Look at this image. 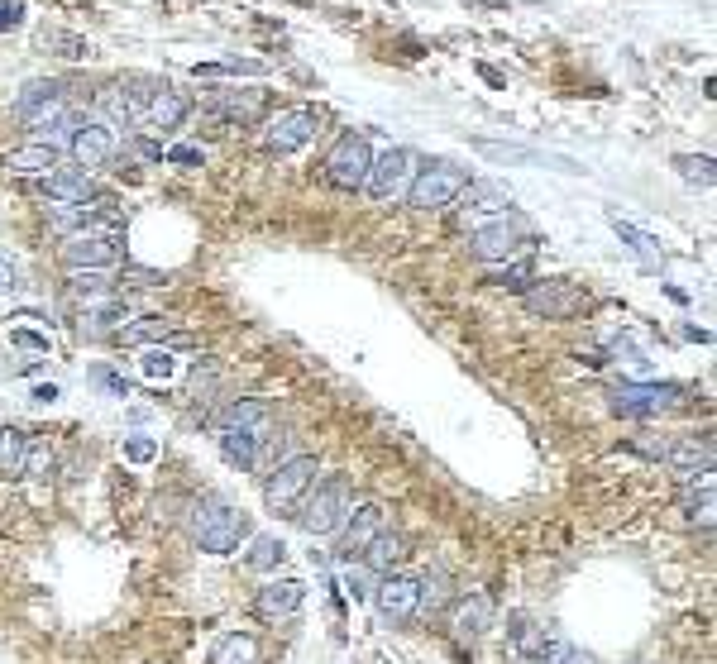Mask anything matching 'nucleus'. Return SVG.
Segmentation results:
<instances>
[{"label":"nucleus","instance_id":"1","mask_svg":"<svg viewBox=\"0 0 717 664\" xmlns=\"http://www.w3.org/2000/svg\"><path fill=\"white\" fill-rule=\"evenodd\" d=\"M349 507H354V497H349V478L345 473H330L321 483H311L306 488V502L302 512H297V526H302L306 536H330V531H340L345 526Z\"/></svg>","mask_w":717,"mask_h":664},{"label":"nucleus","instance_id":"2","mask_svg":"<svg viewBox=\"0 0 717 664\" xmlns=\"http://www.w3.org/2000/svg\"><path fill=\"white\" fill-rule=\"evenodd\" d=\"M244 536H249V521H244V512H235L230 502H216V497L196 502L192 540L206 550V555H235Z\"/></svg>","mask_w":717,"mask_h":664},{"label":"nucleus","instance_id":"3","mask_svg":"<svg viewBox=\"0 0 717 664\" xmlns=\"http://www.w3.org/2000/svg\"><path fill=\"white\" fill-rule=\"evenodd\" d=\"M464 182H469V172L459 168V163H445V158H440V163L416 168L412 187H407V201H412V211H440V206L459 201Z\"/></svg>","mask_w":717,"mask_h":664},{"label":"nucleus","instance_id":"4","mask_svg":"<svg viewBox=\"0 0 717 664\" xmlns=\"http://www.w3.org/2000/svg\"><path fill=\"white\" fill-rule=\"evenodd\" d=\"M311 483H316V454H292V459H283L278 469L263 478V502L273 512H292Z\"/></svg>","mask_w":717,"mask_h":664},{"label":"nucleus","instance_id":"5","mask_svg":"<svg viewBox=\"0 0 717 664\" xmlns=\"http://www.w3.org/2000/svg\"><path fill=\"white\" fill-rule=\"evenodd\" d=\"M321 168H326V182L335 187V192H359L364 177H369V168H373L369 139H364V134H340Z\"/></svg>","mask_w":717,"mask_h":664},{"label":"nucleus","instance_id":"6","mask_svg":"<svg viewBox=\"0 0 717 664\" xmlns=\"http://www.w3.org/2000/svg\"><path fill=\"white\" fill-rule=\"evenodd\" d=\"M316 129H321V110H311V106L278 110V115L263 125V149L268 153H297L316 139Z\"/></svg>","mask_w":717,"mask_h":664},{"label":"nucleus","instance_id":"7","mask_svg":"<svg viewBox=\"0 0 717 664\" xmlns=\"http://www.w3.org/2000/svg\"><path fill=\"white\" fill-rule=\"evenodd\" d=\"M67 115V86L63 82H29L15 101V120L29 129H53Z\"/></svg>","mask_w":717,"mask_h":664},{"label":"nucleus","instance_id":"8","mask_svg":"<svg viewBox=\"0 0 717 664\" xmlns=\"http://www.w3.org/2000/svg\"><path fill=\"white\" fill-rule=\"evenodd\" d=\"M416 177V153L412 149H388L383 158H373L369 177H364V192L373 201H392V196H402L412 187Z\"/></svg>","mask_w":717,"mask_h":664},{"label":"nucleus","instance_id":"9","mask_svg":"<svg viewBox=\"0 0 717 664\" xmlns=\"http://www.w3.org/2000/svg\"><path fill=\"white\" fill-rule=\"evenodd\" d=\"M522 244H526V220H522V215L502 211L493 225H483V230H478L469 249H474L483 263H507V258H517V249H522Z\"/></svg>","mask_w":717,"mask_h":664},{"label":"nucleus","instance_id":"10","mask_svg":"<svg viewBox=\"0 0 717 664\" xmlns=\"http://www.w3.org/2000/svg\"><path fill=\"white\" fill-rule=\"evenodd\" d=\"M67 149H72V163H77L82 172L106 168L110 153H115V134H110L106 120L82 115V120H77V129H72V139H67Z\"/></svg>","mask_w":717,"mask_h":664},{"label":"nucleus","instance_id":"11","mask_svg":"<svg viewBox=\"0 0 717 664\" xmlns=\"http://www.w3.org/2000/svg\"><path fill=\"white\" fill-rule=\"evenodd\" d=\"M373 602H378V617H383V622L402 626L421 612V583H416L412 574H388V579L378 583Z\"/></svg>","mask_w":717,"mask_h":664},{"label":"nucleus","instance_id":"12","mask_svg":"<svg viewBox=\"0 0 717 664\" xmlns=\"http://www.w3.org/2000/svg\"><path fill=\"white\" fill-rule=\"evenodd\" d=\"M679 402V387L670 383H622L612 392V411L622 416H660Z\"/></svg>","mask_w":717,"mask_h":664},{"label":"nucleus","instance_id":"13","mask_svg":"<svg viewBox=\"0 0 717 664\" xmlns=\"http://www.w3.org/2000/svg\"><path fill=\"white\" fill-rule=\"evenodd\" d=\"M63 258L67 268H110L120 263V235H96V230L63 235Z\"/></svg>","mask_w":717,"mask_h":664},{"label":"nucleus","instance_id":"14","mask_svg":"<svg viewBox=\"0 0 717 664\" xmlns=\"http://www.w3.org/2000/svg\"><path fill=\"white\" fill-rule=\"evenodd\" d=\"M388 531V516L378 502H364V507H349L345 516V536H340V559H359L373 540Z\"/></svg>","mask_w":717,"mask_h":664},{"label":"nucleus","instance_id":"15","mask_svg":"<svg viewBox=\"0 0 717 664\" xmlns=\"http://www.w3.org/2000/svg\"><path fill=\"white\" fill-rule=\"evenodd\" d=\"M579 306H584V292L565 278L541 282V287L526 292V311H531V316H545V321H569Z\"/></svg>","mask_w":717,"mask_h":664},{"label":"nucleus","instance_id":"16","mask_svg":"<svg viewBox=\"0 0 717 664\" xmlns=\"http://www.w3.org/2000/svg\"><path fill=\"white\" fill-rule=\"evenodd\" d=\"M44 192L53 196V201H63V206H96V201H106L101 196V187L91 182V172H48L44 177Z\"/></svg>","mask_w":717,"mask_h":664},{"label":"nucleus","instance_id":"17","mask_svg":"<svg viewBox=\"0 0 717 664\" xmlns=\"http://www.w3.org/2000/svg\"><path fill=\"white\" fill-rule=\"evenodd\" d=\"M493 626V598L488 593H464V598H455V607H450V631H455L459 641L469 636H483Z\"/></svg>","mask_w":717,"mask_h":664},{"label":"nucleus","instance_id":"18","mask_svg":"<svg viewBox=\"0 0 717 664\" xmlns=\"http://www.w3.org/2000/svg\"><path fill=\"white\" fill-rule=\"evenodd\" d=\"M306 602V583L302 579H273L268 588H259V617H292V612H302Z\"/></svg>","mask_w":717,"mask_h":664},{"label":"nucleus","instance_id":"19","mask_svg":"<svg viewBox=\"0 0 717 664\" xmlns=\"http://www.w3.org/2000/svg\"><path fill=\"white\" fill-rule=\"evenodd\" d=\"M220 426H225V430H249V435H259V440H268V426H273V411H268V402H259V397H244V402H230V407H225V416H220Z\"/></svg>","mask_w":717,"mask_h":664},{"label":"nucleus","instance_id":"20","mask_svg":"<svg viewBox=\"0 0 717 664\" xmlns=\"http://www.w3.org/2000/svg\"><path fill=\"white\" fill-rule=\"evenodd\" d=\"M268 106V91H220L216 96V115L230 125H254Z\"/></svg>","mask_w":717,"mask_h":664},{"label":"nucleus","instance_id":"21","mask_svg":"<svg viewBox=\"0 0 717 664\" xmlns=\"http://www.w3.org/2000/svg\"><path fill=\"white\" fill-rule=\"evenodd\" d=\"M187 110H192V106H187V96H182V91H173V86L158 82L149 110H144V125H153V129H177L182 120H187Z\"/></svg>","mask_w":717,"mask_h":664},{"label":"nucleus","instance_id":"22","mask_svg":"<svg viewBox=\"0 0 717 664\" xmlns=\"http://www.w3.org/2000/svg\"><path fill=\"white\" fill-rule=\"evenodd\" d=\"M53 163H58L53 144H24V149H10L5 158H0V168L15 172V177H34V172H48Z\"/></svg>","mask_w":717,"mask_h":664},{"label":"nucleus","instance_id":"23","mask_svg":"<svg viewBox=\"0 0 717 664\" xmlns=\"http://www.w3.org/2000/svg\"><path fill=\"white\" fill-rule=\"evenodd\" d=\"M459 201H464V211H507L512 206V192L502 187V182H464V192H459Z\"/></svg>","mask_w":717,"mask_h":664},{"label":"nucleus","instance_id":"24","mask_svg":"<svg viewBox=\"0 0 717 664\" xmlns=\"http://www.w3.org/2000/svg\"><path fill=\"white\" fill-rule=\"evenodd\" d=\"M115 321H130V311H125V306H120L115 297H101V301H96V306L87 311V316H82V335H87V340L115 335V330H120Z\"/></svg>","mask_w":717,"mask_h":664},{"label":"nucleus","instance_id":"25","mask_svg":"<svg viewBox=\"0 0 717 664\" xmlns=\"http://www.w3.org/2000/svg\"><path fill=\"white\" fill-rule=\"evenodd\" d=\"M407 555H412V550H407V536H397V531H383V536L364 550V559H369L373 574H392V569H397Z\"/></svg>","mask_w":717,"mask_h":664},{"label":"nucleus","instance_id":"26","mask_svg":"<svg viewBox=\"0 0 717 664\" xmlns=\"http://www.w3.org/2000/svg\"><path fill=\"white\" fill-rule=\"evenodd\" d=\"M220 454H225V459H230V464H235V469H254V464H259V435H249V430H225L220 426Z\"/></svg>","mask_w":717,"mask_h":664},{"label":"nucleus","instance_id":"27","mask_svg":"<svg viewBox=\"0 0 717 664\" xmlns=\"http://www.w3.org/2000/svg\"><path fill=\"white\" fill-rule=\"evenodd\" d=\"M211 664H259V641L249 631H230L211 645Z\"/></svg>","mask_w":717,"mask_h":664},{"label":"nucleus","instance_id":"28","mask_svg":"<svg viewBox=\"0 0 717 664\" xmlns=\"http://www.w3.org/2000/svg\"><path fill=\"white\" fill-rule=\"evenodd\" d=\"M478 153H488V158H498V163H555L560 172H579L569 158H550V153H536V149H517V144H478Z\"/></svg>","mask_w":717,"mask_h":664},{"label":"nucleus","instance_id":"29","mask_svg":"<svg viewBox=\"0 0 717 664\" xmlns=\"http://www.w3.org/2000/svg\"><path fill=\"white\" fill-rule=\"evenodd\" d=\"M608 220H612V230L622 235V244H627V249H631L636 258H641L646 268H660V249H655V239L646 235V230H636V225H631V220H622L617 211H612Z\"/></svg>","mask_w":717,"mask_h":664},{"label":"nucleus","instance_id":"30","mask_svg":"<svg viewBox=\"0 0 717 664\" xmlns=\"http://www.w3.org/2000/svg\"><path fill=\"white\" fill-rule=\"evenodd\" d=\"M168 335H177V325L168 321V316H139V321H130V325H120V330H115V340H125V344L168 340Z\"/></svg>","mask_w":717,"mask_h":664},{"label":"nucleus","instance_id":"31","mask_svg":"<svg viewBox=\"0 0 717 664\" xmlns=\"http://www.w3.org/2000/svg\"><path fill=\"white\" fill-rule=\"evenodd\" d=\"M249 569H259V574H268V569H278L287 559V545L278 536H254V545H249Z\"/></svg>","mask_w":717,"mask_h":664},{"label":"nucleus","instance_id":"32","mask_svg":"<svg viewBox=\"0 0 717 664\" xmlns=\"http://www.w3.org/2000/svg\"><path fill=\"white\" fill-rule=\"evenodd\" d=\"M674 168H679V177H684L689 187H703V192L717 182L713 158H708V153H684V158H674Z\"/></svg>","mask_w":717,"mask_h":664},{"label":"nucleus","instance_id":"33","mask_svg":"<svg viewBox=\"0 0 717 664\" xmlns=\"http://www.w3.org/2000/svg\"><path fill=\"white\" fill-rule=\"evenodd\" d=\"M67 282H72V292H87V297H96V301L115 292V278H110L106 268H72Z\"/></svg>","mask_w":717,"mask_h":664},{"label":"nucleus","instance_id":"34","mask_svg":"<svg viewBox=\"0 0 717 664\" xmlns=\"http://www.w3.org/2000/svg\"><path fill=\"white\" fill-rule=\"evenodd\" d=\"M24 450H29V435H24L20 426H5V430H0V469H5V473H20Z\"/></svg>","mask_w":717,"mask_h":664},{"label":"nucleus","instance_id":"35","mask_svg":"<svg viewBox=\"0 0 717 664\" xmlns=\"http://www.w3.org/2000/svg\"><path fill=\"white\" fill-rule=\"evenodd\" d=\"M536 664H593V660H588V655H584V650H579L574 641H565V636H545Z\"/></svg>","mask_w":717,"mask_h":664},{"label":"nucleus","instance_id":"36","mask_svg":"<svg viewBox=\"0 0 717 664\" xmlns=\"http://www.w3.org/2000/svg\"><path fill=\"white\" fill-rule=\"evenodd\" d=\"M512 645H517V660H536L541 645H545V631L541 626H531L526 617H517V622H512Z\"/></svg>","mask_w":717,"mask_h":664},{"label":"nucleus","instance_id":"37","mask_svg":"<svg viewBox=\"0 0 717 664\" xmlns=\"http://www.w3.org/2000/svg\"><path fill=\"white\" fill-rule=\"evenodd\" d=\"M483 282H488V287H507V292H526L531 268H526V263H502V268H488Z\"/></svg>","mask_w":717,"mask_h":664},{"label":"nucleus","instance_id":"38","mask_svg":"<svg viewBox=\"0 0 717 664\" xmlns=\"http://www.w3.org/2000/svg\"><path fill=\"white\" fill-rule=\"evenodd\" d=\"M139 368H144V378H153V383H168L177 373V354L173 349H144Z\"/></svg>","mask_w":717,"mask_h":664},{"label":"nucleus","instance_id":"39","mask_svg":"<svg viewBox=\"0 0 717 664\" xmlns=\"http://www.w3.org/2000/svg\"><path fill=\"white\" fill-rule=\"evenodd\" d=\"M53 464H58V459H53V450H48V445H39V440H29L20 473H24V478H39V483H44L48 473H53Z\"/></svg>","mask_w":717,"mask_h":664},{"label":"nucleus","instance_id":"40","mask_svg":"<svg viewBox=\"0 0 717 664\" xmlns=\"http://www.w3.org/2000/svg\"><path fill=\"white\" fill-rule=\"evenodd\" d=\"M239 72H249V77H263L268 67L254 63V58H230V63H201V67H196V77H239Z\"/></svg>","mask_w":717,"mask_h":664},{"label":"nucleus","instance_id":"41","mask_svg":"<svg viewBox=\"0 0 717 664\" xmlns=\"http://www.w3.org/2000/svg\"><path fill=\"white\" fill-rule=\"evenodd\" d=\"M44 48H58V58H72V63L91 53L87 39H77V34H63V29H44Z\"/></svg>","mask_w":717,"mask_h":664},{"label":"nucleus","instance_id":"42","mask_svg":"<svg viewBox=\"0 0 717 664\" xmlns=\"http://www.w3.org/2000/svg\"><path fill=\"white\" fill-rule=\"evenodd\" d=\"M153 454H158V440H153V435H130V440H125V459H130V464H149Z\"/></svg>","mask_w":717,"mask_h":664},{"label":"nucleus","instance_id":"43","mask_svg":"<svg viewBox=\"0 0 717 664\" xmlns=\"http://www.w3.org/2000/svg\"><path fill=\"white\" fill-rule=\"evenodd\" d=\"M101 110H106L115 125H130V110H125V96H120V86H106V91H101Z\"/></svg>","mask_w":717,"mask_h":664},{"label":"nucleus","instance_id":"44","mask_svg":"<svg viewBox=\"0 0 717 664\" xmlns=\"http://www.w3.org/2000/svg\"><path fill=\"white\" fill-rule=\"evenodd\" d=\"M416 583H421V607H440L445 602V574H426Z\"/></svg>","mask_w":717,"mask_h":664},{"label":"nucleus","instance_id":"45","mask_svg":"<svg viewBox=\"0 0 717 664\" xmlns=\"http://www.w3.org/2000/svg\"><path fill=\"white\" fill-rule=\"evenodd\" d=\"M684 512H689V516H703V521H708V516H713V483H703V493H689V497H684Z\"/></svg>","mask_w":717,"mask_h":664},{"label":"nucleus","instance_id":"46","mask_svg":"<svg viewBox=\"0 0 717 664\" xmlns=\"http://www.w3.org/2000/svg\"><path fill=\"white\" fill-rule=\"evenodd\" d=\"M24 24V0H0V34Z\"/></svg>","mask_w":717,"mask_h":664},{"label":"nucleus","instance_id":"47","mask_svg":"<svg viewBox=\"0 0 717 664\" xmlns=\"http://www.w3.org/2000/svg\"><path fill=\"white\" fill-rule=\"evenodd\" d=\"M120 282H130V287H163V273H149V268H125L120 273Z\"/></svg>","mask_w":717,"mask_h":664},{"label":"nucleus","instance_id":"48","mask_svg":"<svg viewBox=\"0 0 717 664\" xmlns=\"http://www.w3.org/2000/svg\"><path fill=\"white\" fill-rule=\"evenodd\" d=\"M168 163H177V168H201V149L177 144V149H168Z\"/></svg>","mask_w":717,"mask_h":664},{"label":"nucleus","instance_id":"49","mask_svg":"<svg viewBox=\"0 0 717 664\" xmlns=\"http://www.w3.org/2000/svg\"><path fill=\"white\" fill-rule=\"evenodd\" d=\"M91 378H96V383L101 387H110V392H115V397H130L134 387L125 383V378H115V373H110V368H96V373H91Z\"/></svg>","mask_w":717,"mask_h":664},{"label":"nucleus","instance_id":"50","mask_svg":"<svg viewBox=\"0 0 717 664\" xmlns=\"http://www.w3.org/2000/svg\"><path fill=\"white\" fill-rule=\"evenodd\" d=\"M10 340L20 344V349H34V354H48V335H34V330H15Z\"/></svg>","mask_w":717,"mask_h":664},{"label":"nucleus","instance_id":"51","mask_svg":"<svg viewBox=\"0 0 717 664\" xmlns=\"http://www.w3.org/2000/svg\"><path fill=\"white\" fill-rule=\"evenodd\" d=\"M345 583H349V593H354V598H369V593H373V588H369V579H364L359 569H354V574H349Z\"/></svg>","mask_w":717,"mask_h":664},{"label":"nucleus","instance_id":"52","mask_svg":"<svg viewBox=\"0 0 717 664\" xmlns=\"http://www.w3.org/2000/svg\"><path fill=\"white\" fill-rule=\"evenodd\" d=\"M20 282H15V268H10V258H0V292H15Z\"/></svg>","mask_w":717,"mask_h":664},{"label":"nucleus","instance_id":"53","mask_svg":"<svg viewBox=\"0 0 717 664\" xmlns=\"http://www.w3.org/2000/svg\"><path fill=\"white\" fill-rule=\"evenodd\" d=\"M34 402H58V387H53V383H39V387H34Z\"/></svg>","mask_w":717,"mask_h":664}]
</instances>
